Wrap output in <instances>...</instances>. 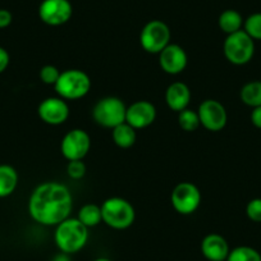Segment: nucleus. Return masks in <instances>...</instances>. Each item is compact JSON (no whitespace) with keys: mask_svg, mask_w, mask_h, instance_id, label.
Masks as SVG:
<instances>
[{"mask_svg":"<svg viewBox=\"0 0 261 261\" xmlns=\"http://www.w3.org/2000/svg\"><path fill=\"white\" fill-rule=\"evenodd\" d=\"M29 214L45 227H57L71 217L73 197L69 188L59 182H44L32 191L29 199Z\"/></svg>","mask_w":261,"mask_h":261,"instance_id":"1","label":"nucleus"},{"mask_svg":"<svg viewBox=\"0 0 261 261\" xmlns=\"http://www.w3.org/2000/svg\"><path fill=\"white\" fill-rule=\"evenodd\" d=\"M90 233L89 228L85 227L77 218H67L55 227V246L63 253H76L87 245Z\"/></svg>","mask_w":261,"mask_h":261,"instance_id":"2","label":"nucleus"},{"mask_svg":"<svg viewBox=\"0 0 261 261\" xmlns=\"http://www.w3.org/2000/svg\"><path fill=\"white\" fill-rule=\"evenodd\" d=\"M102 223L115 230L129 228L136 219L134 205L122 197H109L101 204Z\"/></svg>","mask_w":261,"mask_h":261,"instance_id":"3","label":"nucleus"},{"mask_svg":"<svg viewBox=\"0 0 261 261\" xmlns=\"http://www.w3.org/2000/svg\"><path fill=\"white\" fill-rule=\"evenodd\" d=\"M57 95L62 99L71 101L86 96L91 90V79L81 69H67L60 72L57 84L54 85Z\"/></svg>","mask_w":261,"mask_h":261,"instance_id":"4","label":"nucleus"},{"mask_svg":"<svg viewBox=\"0 0 261 261\" xmlns=\"http://www.w3.org/2000/svg\"><path fill=\"white\" fill-rule=\"evenodd\" d=\"M127 107L122 99L117 96H107L100 99L92 108V119L97 125L113 129L125 122Z\"/></svg>","mask_w":261,"mask_h":261,"instance_id":"5","label":"nucleus"},{"mask_svg":"<svg viewBox=\"0 0 261 261\" xmlns=\"http://www.w3.org/2000/svg\"><path fill=\"white\" fill-rule=\"evenodd\" d=\"M223 54L232 64L245 65L255 55V41L243 30L227 35L223 42Z\"/></svg>","mask_w":261,"mask_h":261,"instance_id":"6","label":"nucleus"},{"mask_svg":"<svg viewBox=\"0 0 261 261\" xmlns=\"http://www.w3.org/2000/svg\"><path fill=\"white\" fill-rule=\"evenodd\" d=\"M172 32L168 24L160 19L147 22L140 34V45L149 54H160L170 44Z\"/></svg>","mask_w":261,"mask_h":261,"instance_id":"7","label":"nucleus"},{"mask_svg":"<svg viewBox=\"0 0 261 261\" xmlns=\"http://www.w3.org/2000/svg\"><path fill=\"white\" fill-rule=\"evenodd\" d=\"M202 196L199 187L192 182H180L173 188L170 195L172 206L178 214L191 215L201 205Z\"/></svg>","mask_w":261,"mask_h":261,"instance_id":"8","label":"nucleus"},{"mask_svg":"<svg viewBox=\"0 0 261 261\" xmlns=\"http://www.w3.org/2000/svg\"><path fill=\"white\" fill-rule=\"evenodd\" d=\"M91 149V137L85 129L73 128L63 136L60 142L62 155L68 160H84Z\"/></svg>","mask_w":261,"mask_h":261,"instance_id":"9","label":"nucleus"},{"mask_svg":"<svg viewBox=\"0 0 261 261\" xmlns=\"http://www.w3.org/2000/svg\"><path fill=\"white\" fill-rule=\"evenodd\" d=\"M197 114L200 124L209 132H219L228 123V113L224 105L214 99H206L199 105Z\"/></svg>","mask_w":261,"mask_h":261,"instance_id":"10","label":"nucleus"},{"mask_svg":"<svg viewBox=\"0 0 261 261\" xmlns=\"http://www.w3.org/2000/svg\"><path fill=\"white\" fill-rule=\"evenodd\" d=\"M73 7L69 0H42L39 6V18L45 24L58 27L72 18Z\"/></svg>","mask_w":261,"mask_h":261,"instance_id":"11","label":"nucleus"},{"mask_svg":"<svg viewBox=\"0 0 261 261\" xmlns=\"http://www.w3.org/2000/svg\"><path fill=\"white\" fill-rule=\"evenodd\" d=\"M40 119L49 125H60L67 122L71 110L67 100L59 96L46 97L37 107Z\"/></svg>","mask_w":261,"mask_h":261,"instance_id":"12","label":"nucleus"},{"mask_svg":"<svg viewBox=\"0 0 261 261\" xmlns=\"http://www.w3.org/2000/svg\"><path fill=\"white\" fill-rule=\"evenodd\" d=\"M156 119V108L147 100H137L127 107L125 123L135 129H145L150 127Z\"/></svg>","mask_w":261,"mask_h":261,"instance_id":"13","label":"nucleus"},{"mask_svg":"<svg viewBox=\"0 0 261 261\" xmlns=\"http://www.w3.org/2000/svg\"><path fill=\"white\" fill-rule=\"evenodd\" d=\"M187 64V53L178 44H169L159 54L160 68L170 76H177V74L182 73Z\"/></svg>","mask_w":261,"mask_h":261,"instance_id":"14","label":"nucleus"},{"mask_svg":"<svg viewBox=\"0 0 261 261\" xmlns=\"http://www.w3.org/2000/svg\"><path fill=\"white\" fill-rule=\"evenodd\" d=\"M200 248L202 256L207 261H225L230 251L227 240L218 233H210L205 236Z\"/></svg>","mask_w":261,"mask_h":261,"instance_id":"15","label":"nucleus"},{"mask_svg":"<svg viewBox=\"0 0 261 261\" xmlns=\"http://www.w3.org/2000/svg\"><path fill=\"white\" fill-rule=\"evenodd\" d=\"M191 101V90L185 82L175 81L168 86L165 91V102L168 108L175 113L187 109Z\"/></svg>","mask_w":261,"mask_h":261,"instance_id":"16","label":"nucleus"},{"mask_svg":"<svg viewBox=\"0 0 261 261\" xmlns=\"http://www.w3.org/2000/svg\"><path fill=\"white\" fill-rule=\"evenodd\" d=\"M18 173L12 165H0V199L8 197L18 186Z\"/></svg>","mask_w":261,"mask_h":261,"instance_id":"17","label":"nucleus"},{"mask_svg":"<svg viewBox=\"0 0 261 261\" xmlns=\"http://www.w3.org/2000/svg\"><path fill=\"white\" fill-rule=\"evenodd\" d=\"M112 139L114 144L120 149H129L136 144L137 134L134 127L128 123H122L112 129Z\"/></svg>","mask_w":261,"mask_h":261,"instance_id":"18","label":"nucleus"},{"mask_svg":"<svg viewBox=\"0 0 261 261\" xmlns=\"http://www.w3.org/2000/svg\"><path fill=\"white\" fill-rule=\"evenodd\" d=\"M218 26L220 31L224 32L225 35L234 34L243 29V18L240 12L234 9H227L220 13L218 18Z\"/></svg>","mask_w":261,"mask_h":261,"instance_id":"19","label":"nucleus"},{"mask_svg":"<svg viewBox=\"0 0 261 261\" xmlns=\"http://www.w3.org/2000/svg\"><path fill=\"white\" fill-rule=\"evenodd\" d=\"M240 99L252 109L261 107V81H251L243 85L240 91Z\"/></svg>","mask_w":261,"mask_h":261,"instance_id":"20","label":"nucleus"},{"mask_svg":"<svg viewBox=\"0 0 261 261\" xmlns=\"http://www.w3.org/2000/svg\"><path fill=\"white\" fill-rule=\"evenodd\" d=\"M77 219L90 229L102 223L101 207L96 204H85L77 214Z\"/></svg>","mask_w":261,"mask_h":261,"instance_id":"21","label":"nucleus"},{"mask_svg":"<svg viewBox=\"0 0 261 261\" xmlns=\"http://www.w3.org/2000/svg\"><path fill=\"white\" fill-rule=\"evenodd\" d=\"M227 261H261V253L250 246H238L229 251Z\"/></svg>","mask_w":261,"mask_h":261,"instance_id":"22","label":"nucleus"},{"mask_svg":"<svg viewBox=\"0 0 261 261\" xmlns=\"http://www.w3.org/2000/svg\"><path fill=\"white\" fill-rule=\"evenodd\" d=\"M178 124L185 132H195L199 129L200 118L197 110H192L190 108L178 113Z\"/></svg>","mask_w":261,"mask_h":261,"instance_id":"23","label":"nucleus"},{"mask_svg":"<svg viewBox=\"0 0 261 261\" xmlns=\"http://www.w3.org/2000/svg\"><path fill=\"white\" fill-rule=\"evenodd\" d=\"M242 30L253 41H261V12L248 16L243 21Z\"/></svg>","mask_w":261,"mask_h":261,"instance_id":"24","label":"nucleus"},{"mask_svg":"<svg viewBox=\"0 0 261 261\" xmlns=\"http://www.w3.org/2000/svg\"><path fill=\"white\" fill-rule=\"evenodd\" d=\"M39 76L41 82H44L45 85H51V86H54V85L57 84L58 79H59L60 71L55 67V65L46 64L40 69Z\"/></svg>","mask_w":261,"mask_h":261,"instance_id":"25","label":"nucleus"},{"mask_svg":"<svg viewBox=\"0 0 261 261\" xmlns=\"http://www.w3.org/2000/svg\"><path fill=\"white\" fill-rule=\"evenodd\" d=\"M67 174L72 179H82L86 174V164L84 160H73V162H68L67 165Z\"/></svg>","mask_w":261,"mask_h":261,"instance_id":"26","label":"nucleus"},{"mask_svg":"<svg viewBox=\"0 0 261 261\" xmlns=\"http://www.w3.org/2000/svg\"><path fill=\"white\" fill-rule=\"evenodd\" d=\"M246 215L253 223H261V199L256 197L248 201L246 206Z\"/></svg>","mask_w":261,"mask_h":261,"instance_id":"27","label":"nucleus"},{"mask_svg":"<svg viewBox=\"0 0 261 261\" xmlns=\"http://www.w3.org/2000/svg\"><path fill=\"white\" fill-rule=\"evenodd\" d=\"M12 21H13V16L11 12L8 9H0V30L11 26Z\"/></svg>","mask_w":261,"mask_h":261,"instance_id":"28","label":"nucleus"},{"mask_svg":"<svg viewBox=\"0 0 261 261\" xmlns=\"http://www.w3.org/2000/svg\"><path fill=\"white\" fill-rule=\"evenodd\" d=\"M9 62H11L9 53L7 51L4 47L0 46V73H3V72L8 68Z\"/></svg>","mask_w":261,"mask_h":261,"instance_id":"29","label":"nucleus"},{"mask_svg":"<svg viewBox=\"0 0 261 261\" xmlns=\"http://www.w3.org/2000/svg\"><path fill=\"white\" fill-rule=\"evenodd\" d=\"M250 119L251 123H252L256 128L261 129V107L253 108L252 112H251L250 114Z\"/></svg>","mask_w":261,"mask_h":261,"instance_id":"30","label":"nucleus"},{"mask_svg":"<svg viewBox=\"0 0 261 261\" xmlns=\"http://www.w3.org/2000/svg\"><path fill=\"white\" fill-rule=\"evenodd\" d=\"M53 261H71V258H69V255L68 253H58L57 256L54 257V260Z\"/></svg>","mask_w":261,"mask_h":261,"instance_id":"31","label":"nucleus"},{"mask_svg":"<svg viewBox=\"0 0 261 261\" xmlns=\"http://www.w3.org/2000/svg\"><path fill=\"white\" fill-rule=\"evenodd\" d=\"M94 261H113V260H110V258H108V257H97V258H95Z\"/></svg>","mask_w":261,"mask_h":261,"instance_id":"32","label":"nucleus"},{"mask_svg":"<svg viewBox=\"0 0 261 261\" xmlns=\"http://www.w3.org/2000/svg\"><path fill=\"white\" fill-rule=\"evenodd\" d=\"M225 261H227V260H225Z\"/></svg>","mask_w":261,"mask_h":261,"instance_id":"33","label":"nucleus"}]
</instances>
